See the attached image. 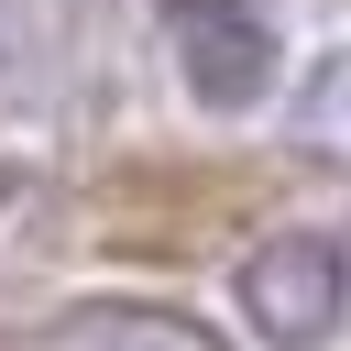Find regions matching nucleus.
<instances>
[{
  "instance_id": "20e7f679",
  "label": "nucleus",
  "mask_w": 351,
  "mask_h": 351,
  "mask_svg": "<svg viewBox=\"0 0 351 351\" xmlns=\"http://www.w3.org/2000/svg\"><path fill=\"white\" fill-rule=\"evenodd\" d=\"M296 132H307V143H351V44L296 88Z\"/></svg>"
},
{
  "instance_id": "7ed1b4c3",
  "label": "nucleus",
  "mask_w": 351,
  "mask_h": 351,
  "mask_svg": "<svg viewBox=\"0 0 351 351\" xmlns=\"http://www.w3.org/2000/svg\"><path fill=\"white\" fill-rule=\"evenodd\" d=\"M33 351H219V329L176 318V307H77L55 318Z\"/></svg>"
},
{
  "instance_id": "f03ea898",
  "label": "nucleus",
  "mask_w": 351,
  "mask_h": 351,
  "mask_svg": "<svg viewBox=\"0 0 351 351\" xmlns=\"http://www.w3.org/2000/svg\"><path fill=\"white\" fill-rule=\"evenodd\" d=\"M176 66L208 110H252L274 88V11L263 0H176Z\"/></svg>"
},
{
  "instance_id": "39448f33",
  "label": "nucleus",
  "mask_w": 351,
  "mask_h": 351,
  "mask_svg": "<svg viewBox=\"0 0 351 351\" xmlns=\"http://www.w3.org/2000/svg\"><path fill=\"white\" fill-rule=\"evenodd\" d=\"M11 197H22V165H0V208H11Z\"/></svg>"
},
{
  "instance_id": "f257e3e1",
  "label": "nucleus",
  "mask_w": 351,
  "mask_h": 351,
  "mask_svg": "<svg viewBox=\"0 0 351 351\" xmlns=\"http://www.w3.org/2000/svg\"><path fill=\"white\" fill-rule=\"evenodd\" d=\"M230 307H241V329L263 351H318L340 329V307H351V252L329 230H274V241H252L230 263Z\"/></svg>"
}]
</instances>
